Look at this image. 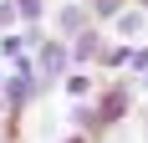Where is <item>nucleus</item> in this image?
<instances>
[{
    "label": "nucleus",
    "instance_id": "f257e3e1",
    "mask_svg": "<svg viewBox=\"0 0 148 143\" xmlns=\"http://www.w3.org/2000/svg\"><path fill=\"white\" fill-rule=\"evenodd\" d=\"M118 5H123V0H92V10H97V15H112Z\"/></svg>",
    "mask_w": 148,
    "mask_h": 143
},
{
    "label": "nucleus",
    "instance_id": "7ed1b4c3",
    "mask_svg": "<svg viewBox=\"0 0 148 143\" xmlns=\"http://www.w3.org/2000/svg\"><path fill=\"white\" fill-rule=\"evenodd\" d=\"M143 5H148V0H143Z\"/></svg>",
    "mask_w": 148,
    "mask_h": 143
},
{
    "label": "nucleus",
    "instance_id": "f03ea898",
    "mask_svg": "<svg viewBox=\"0 0 148 143\" xmlns=\"http://www.w3.org/2000/svg\"><path fill=\"white\" fill-rule=\"evenodd\" d=\"M15 10H21V15H36V10H41V0H15Z\"/></svg>",
    "mask_w": 148,
    "mask_h": 143
}]
</instances>
